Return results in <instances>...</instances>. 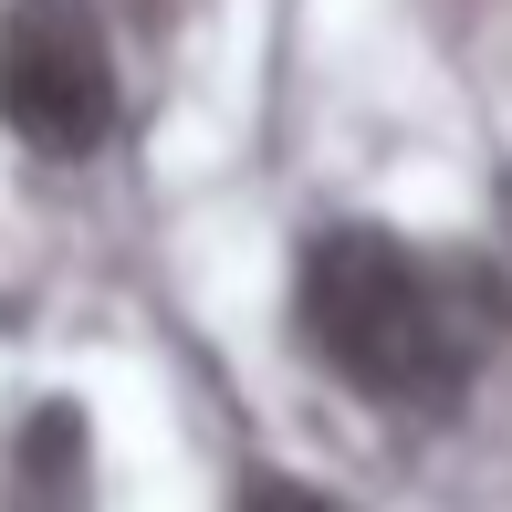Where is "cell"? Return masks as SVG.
<instances>
[{
    "label": "cell",
    "instance_id": "cell-2",
    "mask_svg": "<svg viewBox=\"0 0 512 512\" xmlns=\"http://www.w3.org/2000/svg\"><path fill=\"white\" fill-rule=\"evenodd\" d=\"M0 115L53 157L105 136L115 84H105V53H95V32L74 11H21L11 21V42H0Z\"/></svg>",
    "mask_w": 512,
    "mask_h": 512
},
{
    "label": "cell",
    "instance_id": "cell-1",
    "mask_svg": "<svg viewBox=\"0 0 512 512\" xmlns=\"http://www.w3.org/2000/svg\"><path fill=\"white\" fill-rule=\"evenodd\" d=\"M304 345L366 398H439L471 366V304L450 293V272L418 262L387 230H335L304 251Z\"/></svg>",
    "mask_w": 512,
    "mask_h": 512
},
{
    "label": "cell",
    "instance_id": "cell-3",
    "mask_svg": "<svg viewBox=\"0 0 512 512\" xmlns=\"http://www.w3.org/2000/svg\"><path fill=\"white\" fill-rule=\"evenodd\" d=\"M11 512H84V418L42 408L11 450Z\"/></svg>",
    "mask_w": 512,
    "mask_h": 512
},
{
    "label": "cell",
    "instance_id": "cell-4",
    "mask_svg": "<svg viewBox=\"0 0 512 512\" xmlns=\"http://www.w3.org/2000/svg\"><path fill=\"white\" fill-rule=\"evenodd\" d=\"M241 512H345V502H324L314 481H283V471H262V481H241Z\"/></svg>",
    "mask_w": 512,
    "mask_h": 512
}]
</instances>
